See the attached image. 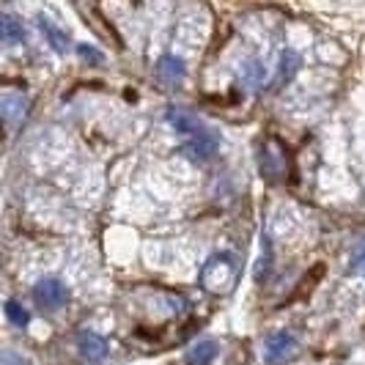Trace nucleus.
Segmentation results:
<instances>
[{"instance_id":"obj_1","label":"nucleus","mask_w":365,"mask_h":365,"mask_svg":"<svg viewBox=\"0 0 365 365\" xmlns=\"http://www.w3.org/2000/svg\"><path fill=\"white\" fill-rule=\"evenodd\" d=\"M234 277H237V264H234V258L222 253V256L209 258V264L203 267V272H201V283H203V289L220 294L231 289Z\"/></svg>"},{"instance_id":"obj_2","label":"nucleus","mask_w":365,"mask_h":365,"mask_svg":"<svg viewBox=\"0 0 365 365\" xmlns=\"http://www.w3.org/2000/svg\"><path fill=\"white\" fill-rule=\"evenodd\" d=\"M34 299L44 311H61L69 302V289L58 277H44L34 286Z\"/></svg>"},{"instance_id":"obj_3","label":"nucleus","mask_w":365,"mask_h":365,"mask_svg":"<svg viewBox=\"0 0 365 365\" xmlns=\"http://www.w3.org/2000/svg\"><path fill=\"white\" fill-rule=\"evenodd\" d=\"M264 357H267V363L272 365H286L289 360L297 357V338L286 329L272 332L267 338V344H264Z\"/></svg>"},{"instance_id":"obj_4","label":"nucleus","mask_w":365,"mask_h":365,"mask_svg":"<svg viewBox=\"0 0 365 365\" xmlns=\"http://www.w3.org/2000/svg\"><path fill=\"white\" fill-rule=\"evenodd\" d=\"M168 124L176 132H182L187 140H198V138H206L212 132L195 113H190L187 108H168Z\"/></svg>"},{"instance_id":"obj_5","label":"nucleus","mask_w":365,"mask_h":365,"mask_svg":"<svg viewBox=\"0 0 365 365\" xmlns=\"http://www.w3.org/2000/svg\"><path fill=\"white\" fill-rule=\"evenodd\" d=\"M77 351L83 354V360L88 363H102L108 357V341L102 335H96L91 329H83L77 335Z\"/></svg>"},{"instance_id":"obj_6","label":"nucleus","mask_w":365,"mask_h":365,"mask_svg":"<svg viewBox=\"0 0 365 365\" xmlns=\"http://www.w3.org/2000/svg\"><path fill=\"white\" fill-rule=\"evenodd\" d=\"M217 146H220V138L215 132H209L206 138H198V140H184L182 151L190 160H195V163H209L215 157Z\"/></svg>"},{"instance_id":"obj_7","label":"nucleus","mask_w":365,"mask_h":365,"mask_svg":"<svg viewBox=\"0 0 365 365\" xmlns=\"http://www.w3.org/2000/svg\"><path fill=\"white\" fill-rule=\"evenodd\" d=\"M261 173L264 176H269V179H277V176H283V170H286V151L283 148H277L272 151V140H269V146L261 148Z\"/></svg>"},{"instance_id":"obj_8","label":"nucleus","mask_w":365,"mask_h":365,"mask_svg":"<svg viewBox=\"0 0 365 365\" xmlns=\"http://www.w3.org/2000/svg\"><path fill=\"white\" fill-rule=\"evenodd\" d=\"M184 74H187V66H184L182 58H176V55H165V58H160V63H157V77L163 80L165 86H176V83H182Z\"/></svg>"},{"instance_id":"obj_9","label":"nucleus","mask_w":365,"mask_h":365,"mask_svg":"<svg viewBox=\"0 0 365 365\" xmlns=\"http://www.w3.org/2000/svg\"><path fill=\"white\" fill-rule=\"evenodd\" d=\"M0 108H3V118H6V124L9 127H14L17 121L25 118V110H28V102L22 99V96H14V93H6L3 99H0Z\"/></svg>"},{"instance_id":"obj_10","label":"nucleus","mask_w":365,"mask_h":365,"mask_svg":"<svg viewBox=\"0 0 365 365\" xmlns=\"http://www.w3.org/2000/svg\"><path fill=\"white\" fill-rule=\"evenodd\" d=\"M215 357H217V344L215 341H198L187 351V363L190 365H212Z\"/></svg>"},{"instance_id":"obj_11","label":"nucleus","mask_w":365,"mask_h":365,"mask_svg":"<svg viewBox=\"0 0 365 365\" xmlns=\"http://www.w3.org/2000/svg\"><path fill=\"white\" fill-rule=\"evenodd\" d=\"M38 28H41V34L47 36V41L53 44L55 53H66V47H69V36H66L61 28H55L47 17H38Z\"/></svg>"},{"instance_id":"obj_12","label":"nucleus","mask_w":365,"mask_h":365,"mask_svg":"<svg viewBox=\"0 0 365 365\" xmlns=\"http://www.w3.org/2000/svg\"><path fill=\"white\" fill-rule=\"evenodd\" d=\"M0 38L6 44H19L25 38V31H22V22L11 17V14H3L0 17Z\"/></svg>"},{"instance_id":"obj_13","label":"nucleus","mask_w":365,"mask_h":365,"mask_svg":"<svg viewBox=\"0 0 365 365\" xmlns=\"http://www.w3.org/2000/svg\"><path fill=\"white\" fill-rule=\"evenodd\" d=\"M297 69H299V55L294 53V50H286V53L280 55V74H277V80L280 83L283 80H292Z\"/></svg>"},{"instance_id":"obj_14","label":"nucleus","mask_w":365,"mask_h":365,"mask_svg":"<svg viewBox=\"0 0 365 365\" xmlns=\"http://www.w3.org/2000/svg\"><path fill=\"white\" fill-rule=\"evenodd\" d=\"M6 319H9L14 327H28V322H31V313L25 311L19 302L9 299V302H6Z\"/></svg>"},{"instance_id":"obj_15","label":"nucleus","mask_w":365,"mask_h":365,"mask_svg":"<svg viewBox=\"0 0 365 365\" xmlns=\"http://www.w3.org/2000/svg\"><path fill=\"white\" fill-rule=\"evenodd\" d=\"M261 80H264V66H258V63H247L245 66V83L247 86H261Z\"/></svg>"},{"instance_id":"obj_16","label":"nucleus","mask_w":365,"mask_h":365,"mask_svg":"<svg viewBox=\"0 0 365 365\" xmlns=\"http://www.w3.org/2000/svg\"><path fill=\"white\" fill-rule=\"evenodd\" d=\"M77 53H80V58H86V61H91V63H102V53L88 47V44H80Z\"/></svg>"},{"instance_id":"obj_17","label":"nucleus","mask_w":365,"mask_h":365,"mask_svg":"<svg viewBox=\"0 0 365 365\" xmlns=\"http://www.w3.org/2000/svg\"><path fill=\"white\" fill-rule=\"evenodd\" d=\"M0 365H28V363H25L22 357H17L14 351H6V354H3V363Z\"/></svg>"},{"instance_id":"obj_18","label":"nucleus","mask_w":365,"mask_h":365,"mask_svg":"<svg viewBox=\"0 0 365 365\" xmlns=\"http://www.w3.org/2000/svg\"><path fill=\"white\" fill-rule=\"evenodd\" d=\"M360 269H363V274H365V256H363V261H360Z\"/></svg>"}]
</instances>
